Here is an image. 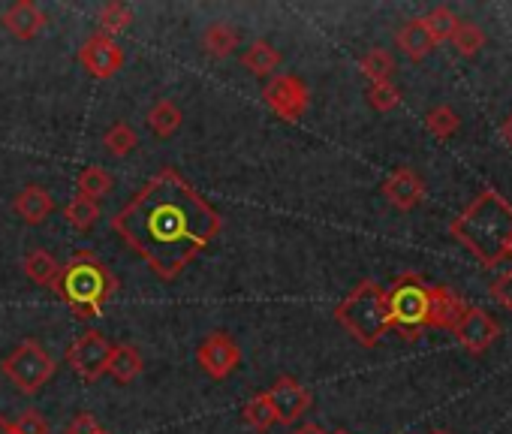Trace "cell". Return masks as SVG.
<instances>
[{"instance_id": "6da1fadb", "label": "cell", "mask_w": 512, "mask_h": 434, "mask_svg": "<svg viewBox=\"0 0 512 434\" xmlns=\"http://www.w3.org/2000/svg\"><path fill=\"white\" fill-rule=\"evenodd\" d=\"M112 230L160 281H175L223 230V217L172 166H163L115 217Z\"/></svg>"}, {"instance_id": "7a4b0ae2", "label": "cell", "mask_w": 512, "mask_h": 434, "mask_svg": "<svg viewBox=\"0 0 512 434\" xmlns=\"http://www.w3.org/2000/svg\"><path fill=\"white\" fill-rule=\"evenodd\" d=\"M482 266L512 260V205L497 190H482L449 227Z\"/></svg>"}, {"instance_id": "3957f363", "label": "cell", "mask_w": 512, "mask_h": 434, "mask_svg": "<svg viewBox=\"0 0 512 434\" xmlns=\"http://www.w3.org/2000/svg\"><path fill=\"white\" fill-rule=\"evenodd\" d=\"M115 290H118V278L94 251H76L61 266V272L52 284V293L61 302H67L73 317L82 323L103 317V308L115 296Z\"/></svg>"}, {"instance_id": "277c9868", "label": "cell", "mask_w": 512, "mask_h": 434, "mask_svg": "<svg viewBox=\"0 0 512 434\" xmlns=\"http://www.w3.org/2000/svg\"><path fill=\"white\" fill-rule=\"evenodd\" d=\"M335 320L356 338L362 347H377L386 332L392 329V314H389V296L377 281H359L347 299L335 308Z\"/></svg>"}, {"instance_id": "5b68a950", "label": "cell", "mask_w": 512, "mask_h": 434, "mask_svg": "<svg viewBox=\"0 0 512 434\" xmlns=\"http://www.w3.org/2000/svg\"><path fill=\"white\" fill-rule=\"evenodd\" d=\"M0 371H4V377L22 395H40L43 386L55 377L58 362L52 359V353L37 338H25L16 344V350L4 362H0Z\"/></svg>"}, {"instance_id": "8992f818", "label": "cell", "mask_w": 512, "mask_h": 434, "mask_svg": "<svg viewBox=\"0 0 512 434\" xmlns=\"http://www.w3.org/2000/svg\"><path fill=\"white\" fill-rule=\"evenodd\" d=\"M389 296V314H392V329H398L407 341H416L419 332L428 326V284L407 272L395 278Z\"/></svg>"}, {"instance_id": "52a82bcc", "label": "cell", "mask_w": 512, "mask_h": 434, "mask_svg": "<svg viewBox=\"0 0 512 434\" xmlns=\"http://www.w3.org/2000/svg\"><path fill=\"white\" fill-rule=\"evenodd\" d=\"M263 103L287 124L302 121V115L311 106V88L293 76V73H275L269 79V85L263 88Z\"/></svg>"}, {"instance_id": "ba28073f", "label": "cell", "mask_w": 512, "mask_h": 434, "mask_svg": "<svg viewBox=\"0 0 512 434\" xmlns=\"http://www.w3.org/2000/svg\"><path fill=\"white\" fill-rule=\"evenodd\" d=\"M109 353H112V341L100 332V329H85L82 335H76V341L67 347V365L76 371V377H82L85 383H97L106 374L109 365Z\"/></svg>"}, {"instance_id": "9c48e42d", "label": "cell", "mask_w": 512, "mask_h": 434, "mask_svg": "<svg viewBox=\"0 0 512 434\" xmlns=\"http://www.w3.org/2000/svg\"><path fill=\"white\" fill-rule=\"evenodd\" d=\"M196 362L202 365V371L211 377V380H226L238 362H241V350L238 344L232 341L229 332H211L199 347H196Z\"/></svg>"}, {"instance_id": "30bf717a", "label": "cell", "mask_w": 512, "mask_h": 434, "mask_svg": "<svg viewBox=\"0 0 512 434\" xmlns=\"http://www.w3.org/2000/svg\"><path fill=\"white\" fill-rule=\"evenodd\" d=\"M79 64L94 76V79H112L115 73H121L124 67V49L106 37V34H91L82 46H79Z\"/></svg>"}, {"instance_id": "8fae6325", "label": "cell", "mask_w": 512, "mask_h": 434, "mask_svg": "<svg viewBox=\"0 0 512 434\" xmlns=\"http://www.w3.org/2000/svg\"><path fill=\"white\" fill-rule=\"evenodd\" d=\"M266 395H269L272 410H275V419L281 425H293L296 419H302L311 410V401H314L311 392H308V386H302L296 377H278Z\"/></svg>"}, {"instance_id": "7c38bea8", "label": "cell", "mask_w": 512, "mask_h": 434, "mask_svg": "<svg viewBox=\"0 0 512 434\" xmlns=\"http://www.w3.org/2000/svg\"><path fill=\"white\" fill-rule=\"evenodd\" d=\"M452 332H455V338L461 341L464 350H470V353H485V350L497 341L500 326H497L482 308H464L461 317H458V323L452 326Z\"/></svg>"}, {"instance_id": "4fadbf2b", "label": "cell", "mask_w": 512, "mask_h": 434, "mask_svg": "<svg viewBox=\"0 0 512 434\" xmlns=\"http://www.w3.org/2000/svg\"><path fill=\"white\" fill-rule=\"evenodd\" d=\"M383 196L401 208V211H413L422 199H425V181L410 169V166H401L395 169L386 181H383Z\"/></svg>"}, {"instance_id": "5bb4252c", "label": "cell", "mask_w": 512, "mask_h": 434, "mask_svg": "<svg viewBox=\"0 0 512 434\" xmlns=\"http://www.w3.org/2000/svg\"><path fill=\"white\" fill-rule=\"evenodd\" d=\"M49 25V16L43 13L40 4L34 0H19L4 13V28L16 37V40H37L43 34V28Z\"/></svg>"}, {"instance_id": "9a60e30c", "label": "cell", "mask_w": 512, "mask_h": 434, "mask_svg": "<svg viewBox=\"0 0 512 434\" xmlns=\"http://www.w3.org/2000/svg\"><path fill=\"white\" fill-rule=\"evenodd\" d=\"M13 211L22 217V221H25L28 227H40V224H46L49 217H52L55 199H52V193H49L43 184H28V187H22V190L16 193Z\"/></svg>"}, {"instance_id": "2e32d148", "label": "cell", "mask_w": 512, "mask_h": 434, "mask_svg": "<svg viewBox=\"0 0 512 434\" xmlns=\"http://www.w3.org/2000/svg\"><path fill=\"white\" fill-rule=\"evenodd\" d=\"M464 305L461 299L446 287H428V326L434 329H452L461 317Z\"/></svg>"}, {"instance_id": "e0dca14e", "label": "cell", "mask_w": 512, "mask_h": 434, "mask_svg": "<svg viewBox=\"0 0 512 434\" xmlns=\"http://www.w3.org/2000/svg\"><path fill=\"white\" fill-rule=\"evenodd\" d=\"M142 368H145V359H142V353H139L136 344H112L106 374H109L115 383H121V386L133 383V380L142 374Z\"/></svg>"}, {"instance_id": "ac0fdd59", "label": "cell", "mask_w": 512, "mask_h": 434, "mask_svg": "<svg viewBox=\"0 0 512 434\" xmlns=\"http://www.w3.org/2000/svg\"><path fill=\"white\" fill-rule=\"evenodd\" d=\"M395 43H398V49H401L410 61H422V58L437 46L434 37H431V31L425 28L422 19H410V22L398 31Z\"/></svg>"}, {"instance_id": "d6986e66", "label": "cell", "mask_w": 512, "mask_h": 434, "mask_svg": "<svg viewBox=\"0 0 512 434\" xmlns=\"http://www.w3.org/2000/svg\"><path fill=\"white\" fill-rule=\"evenodd\" d=\"M281 61H284V52L281 49H275L272 43H266V40H256V43H250L247 46V52L241 55V67L244 70H250L253 76H269V73H275L278 67H281Z\"/></svg>"}, {"instance_id": "ffe728a7", "label": "cell", "mask_w": 512, "mask_h": 434, "mask_svg": "<svg viewBox=\"0 0 512 434\" xmlns=\"http://www.w3.org/2000/svg\"><path fill=\"white\" fill-rule=\"evenodd\" d=\"M238 49V31L229 22H211L202 31V52L214 61L229 58Z\"/></svg>"}, {"instance_id": "44dd1931", "label": "cell", "mask_w": 512, "mask_h": 434, "mask_svg": "<svg viewBox=\"0 0 512 434\" xmlns=\"http://www.w3.org/2000/svg\"><path fill=\"white\" fill-rule=\"evenodd\" d=\"M22 272H25L34 284L52 290V284H55V278H58V272H61V263H58L49 251L37 248V251H31V254L22 260Z\"/></svg>"}, {"instance_id": "7402d4cb", "label": "cell", "mask_w": 512, "mask_h": 434, "mask_svg": "<svg viewBox=\"0 0 512 434\" xmlns=\"http://www.w3.org/2000/svg\"><path fill=\"white\" fill-rule=\"evenodd\" d=\"M241 422H244L247 428H253L256 434H266V431L278 422V419H275V410H272V401H269L266 392L253 395V398L241 407Z\"/></svg>"}, {"instance_id": "603a6c76", "label": "cell", "mask_w": 512, "mask_h": 434, "mask_svg": "<svg viewBox=\"0 0 512 434\" xmlns=\"http://www.w3.org/2000/svg\"><path fill=\"white\" fill-rule=\"evenodd\" d=\"M181 121H184L181 109H178L172 100H166V97L157 100V103L151 106V112H148V127H151L160 139H169L172 133H178Z\"/></svg>"}, {"instance_id": "cb8c5ba5", "label": "cell", "mask_w": 512, "mask_h": 434, "mask_svg": "<svg viewBox=\"0 0 512 434\" xmlns=\"http://www.w3.org/2000/svg\"><path fill=\"white\" fill-rule=\"evenodd\" d=\"M64 217L67 224L76 230V233H88L97 221H100V205L85 199V196H73L67 205H64Z\"/></svg>"}, {"instance_id": "d4e9b609", "label": "cell", "mask_w": 512, "mask_h": 434, "mask_svg": "<svg viewBox=\"0 0 512 434\" xmlns=\"http://www.w3.org/2000/svg\"><path fill=\"white\" fill-rule=\"evenodd\" d=\"M103 145L112 157H127L136 151L139 145V133L127 124V121H115L106 133H103Z\"/></svg>"}, {"instance_id": "484cf974", "label": "cell", "mask_w": 512, "mask_h": 434, "mask_svg": "<svg viewBox=\"0 0 512 434\" xmlns=\"http://www.w3.org/2000/svg\"><path fill=\"white\" fill-rule=\"evenodd\" d=\"M112 187H115V178H112L103 166H88V169H82V175H79V196H85V199H91V202L109 196Z\"/></svg>"}, {"instance_id": "4316f807", "label": "cell", "mask_w": 512, "mask_h": 434, "mask_svg": "<svg viewBox=\"0 0 512 434\" xmlns=\"http://www.w3.org/2000/svg\"><path fill=\"white\" fill-rule=\"evenodd\" d=\"M130 25H133V10L127 4H121V0H109V4L100 10V34H106L112 40L118 34H124Z\"/></svg>"}, {"instance_id": "83f0119b", "label": "cell", "mask_w": 512, "mask_h": 434, "mask_svg": "<svg viewBox=\"0 0 512 434\" xmlns=\"http://www.w3.org/2000/svg\"><path fill=\"white\" fill-rule=\"evenodd\" d=\"M359 70L365 73V79L371 85H380V82H392V73H395V58L386 52V49H371L362 61H359Z\"/></svg>"}, {"instance_id": "f1b7e54d", "label": "cell", "mask_w": 512, "mask_h": 434, "mask_svg": "<svg viewBox=\"0 0 512 434\" xmlns=\"http://www.w3.org/2000/svg\"><path fill=\"white\" fill-rule=\"evenodd\" d=\"M425 127H428V133H431V136H437V139H449V136H455V133H458L461 118H458V112H455L452 106H437V109H431V112L425 115Z\"/></svg>"}, {"instance_id": "f546056e", "label": "cell", "mask_w": 512, "mask_h": 434, "mask_svg": "<svg viewBox=\"0 0 512 434\" xmlns=\"http://www.w3.org/2000/svg\"><path fill=\"white\" fill-rule=\"evenodd\" d=\"M452 46L464 55V58H473L482 46H485V34L479 31V25H473V22H461L458 19V25H455V31H452Z\"/></svg>"}, {"instance_id": "4dcf8cb0", "label": "cell", "mask_w": 512, "mask_h": 434, "mask_svg": "<svg viewBox=\"0 0 512 434\" xmlns=\"http://www.w3.org/2000/svg\"><path fill=\"white\" fill-rule=\"evenodd\" d=\"M422 22H425V28L431 31L434 43H443V40H449V37H452V31H455V25H458L455 13H452L449 7H437V10H431V13H428Z\"/></svg>"}, {"instance_id": "1f68e13d", "label": "cell", "mask_w": 512, "mask_h": 434, "mask_svg": "<svg viewBox=\"0 0 512 434\" xmlns=\"http://www.w3.org/2000/svg\"><path fill=\"white\" fill-rule=\"evenodd\" d=\"M368 103H371L377 112H392V109L401 103V91H398L392 82L371 85V88H368Z\"/></svg>"}, {"instance_id": "d6a6232c", "label": "cell", "mask_w": 512, "mask_h": 434, "mask_svg": "<svg viewBox=\"0 0 512 434\" xmlns=\"http://www.w3.org/2000/svg\"><path fill=\"white\" fill-rule=\"evenodd\" d=\"M13 431L16 434H49V422L40 410L28 407L19 413V419H13Z\"/></svg>"}, {"instance_id": "836d02e7", "label": "cell", "mask_w": 512, "mask_h": 434, "mask_svg": "<svg viewBox=\"0 0 512 434\" xmlns=\"http://www.w3.org/2000/svg\"><path fill=\"white\" fill-rule=\"evenodd\" d=\"M100 431H103V425L94 419V413L82 410V413H76V416L67 422V431H64V434H100Z\"/></svg>"}, {"instance_id": "e575fe53", "label": "cell", "mask_w": 512, "mask_h": 434, "mask_svg": "<svg viewBox=\"0 0 512 434\" xmlns=\"http://www.w3.org/2000/svg\"><path fill=\"white\" fill-rule=\"evenodd\" d=\"M491 299H494L497 305H503V308L512 311V269L503 272V275L491 284Z\"/></svg>"}, {"instance_id": "d590c367", "label": "cell", "mask_w": 512, "mask_h": 434, "mask_svg": "<svg viewBox=\"0 0 512 434\" xmlns=\"http://www.w3.org/2000/svg\"><path fill=\"white\" fill-rule=\"evenodd\" d=\"M293 434H329V431H323V428H320L317 422H305V425H299V428H296Z\"/></svg>"}, {"instance_id": "8d00e7d4", "label": "cell", "mask_w": 512, "mask_h": 434, "mask_svg": "<svg viewBox=\"0 0 512 434\" xmlns=\"http://www.w3.org/2000/svg\"><path fill=\"white\" fill-rule=\"evenodd\" d=\"M500 136L506 139V145H512V115L503 121V127H500Z\"/></svg>"}, {"instance_id": "74e56055", "label": "cell", "mask_w": 512, "mask_h": 434, "mask_svg": "<svg viewBox=\"0 0 512 434\" xmlns=\"http://www.w3.org/2000/svg\"><path fill=\"white\" fill-rule=\"evenodd\" d=\"M0 434H16V431H13V422H10L7 416H0Z\"/></svg>"}, {"instance_id": "f35d334b", "label": "cell", "mask_w": 512, "mask_h": 434, "mask_svg": "<svg viewBox=\"0 0 512 434\" xmlns=\"http://www.w3.org/2000/svg\"><path fill=\"white\" fill-rule=\"evenodd\" d=\"M332 434H350L347 428H338V431H332Z\"/></svg>"}, {"instance_id": "ab89813d", "label": "cell", "mask_w": 512, "mask_h": 434, "mask_svg": "<svg viewBox=\"0 0 512 434\" xmlns=\"http://www.w3.org/2000/svg\"><path fill=\"white\" fill-rule=\"evenodd\" d=\"M431 434H449V431H440V428H437V431H431Z\"/></svg>"}, {"instance_id": "60d3db41", "label": "cell", "mask_w": 512, "mask_h": 434, "mask_svg": "<svg viewBox=\"0 0 512 434\" xmlns=\"http://www.w3.org/2000/svg\"><path fill=\"white\" fill-rule=\"evenodd\" d=\"M100 434H112V431H106V428H103V431H100Z\"/></svg>"}]
</instances>
